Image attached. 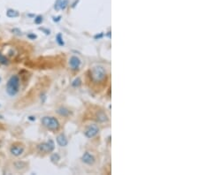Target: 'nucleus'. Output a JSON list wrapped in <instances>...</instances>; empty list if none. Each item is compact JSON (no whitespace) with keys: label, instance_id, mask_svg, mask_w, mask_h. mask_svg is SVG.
<instances>
[{"label":"nucleus","instance_id":"21","mask_svg":"<svg viewBox=\"0 0 199 175\" xmlns=\"http://www.w3.org/2000/svg\"><path fill=\"white\" fill-rule=\"evenodd\" d=\"M102 36H103V34H100L99 36H98V35H97V36H95V39H99V38H101Z\"/></svg>","mask_w":199,"mask_h":175},{"label":"nucleus","instance_id":"17","mask_svg":"<svg viewBox=\"0 0 199 175\" xmlns=\"http://www.w3.org/2000/svg\"><path fill=\"white\" fill-rule=\"evenodd\" d=\"M59 159H60V157H59V155L58 153H55L53 155H52V157H51V160H52L53 163L58 162Z\"/></svg>","mask_w":199,"mask_h":175},{"label":"nucleus","instance_id":"3","mask_svg":"<svg viewBox=\"0 0 199 175\" xmlns=\"http://www.w3.org/2000/svg\"><path fill=\"white\" fill-rule=\"evenodd\" d=\"M42 124L47 129L52 131H57L59 129V122L54 117H49L45 116L42 119Z\"/></svg>","mask_w":199,"mask_h":175},{"label":"nucleus","instance_id":"11","mask_svg":"<svg viewBox=\"0 0 199 175\" xmlns=\"http://www.w3.org/2000/svg\"><path fill=\"white\" fill-rule=\"evenodd\" d=\"M97 120L98 122H105L107 120V116L106 114L103 112V111H100L99 112L97 115Z\"/></svg>","mask_w":199,"mask_h":175},{"label":"nucleus","instance_id":"20","mask_svg":"<svg viewBox=\"0 0 199 175\" xmlns=\"http://www.w3.org/2000/svg\"><path fill=\"white\" fill-rule=\"evenodd\" d=\"M40 29H41V30L44 31L46 35H50V30H47V29H41V28H40Z\"/></svg>","mask_w":199,"mask_h":175},{"label":"nucleus","instance_id":"9","mask_svg":"<svg viewBox=\"0 0 199 175\" xmlns=\"http://www.w3.org/2000/svg\"><path fill=\"white\" fill-rule=\"evenodd\" d=\"M57 143L60 147H66L68 144V140L64 134H60L59 136L57 137Z\"/></svg>","mask_w":199,"mask_h":175},{"label":"nucleus","instance_id":"5","mask_svg":"<svg viewBox=\"0 0 199 175\" xmlns=\"http://www.w3.org/2000/svg\"><path fill=\"white\" fill-rule=\"evenodd\" d=\"M98 132H99L98 126L96 124H92V125H90L85 130V136L87 138H93L98 134Z\"/></svg>","mask_w":199,"mask_h":175},{"label":"nucleus","instance_id":"23","mask_svg":"<svg viewBox=\"0 0 199 175\" xmlns=\"http://www.w3.org/2000/svg\"><path fill=\"white\" fill-rule=\"evenodd\" d=\"M29 119L30 120H36V118H35V117H32V116H30Z\"/></svg>","mask_w":199,"mask_h":175},{"label":"nucleus","instance_id":"13","mask_svg":"<svg viewBox=\"0 0 199 175\" xmlns=\"http://www.w3.org/2000/svg\"><path fill=\"white\" fill-rule=\"evenodd\" d=\"M57 112L59 115L63 116V117H67L69 115V113H70V112H69L67 109H66V108H59V109L57 111Z\"/></svg>","mask_w":199,"mask_h":175},{"label":"nucleus","instance_id":"8","mask_svg":"<svg viewBox=\"0 0 199 175\" xmlns=\"http://www.w3.org/2000/svg\"><path fill=\"white\" fill-rule=\"evenodd\" d=\"M10 151L11 153L13 155V156H15V157H19V156H21L23 152H24V148L21 147V146H12L11 147V149H10Z\"/></svg>","mask_w":199,"mask_h":175},{"label":"nucleus","instance_id":"14","mask_svg":"<svg viewBox=\"0 0 199 175\" xmlns=\"http://www.w3.org/2000/svg\"><path fill=\"white\" fill-rule=\"evenodd\" d=\"M8 64H9V60H8L7 58H6L5 55L0 53V65H2V66H6Z\"/></svg>","mask_w":199,"mask_h":175},{"label":"nucleus","instance_id":"1","mask_svg":"<svg viewBox=\"0 0 199 175\" xmlns=\"http://www.w3.org/2000/svg\"><path fill=\"white\" fill-rule=\"evenodd\" d=\"M20 78L18 75H12L6 83V92L10 97H14L20 89Z\"/></svg>","mask_w":199,"mask_h":175},{"label":"nucleus","instance_id":"19","mask_svg":"<svg viewBox=\"0 0 199 175\" xmlns=\"http://www.w3.org/2000/svg\"><path fill=\"white\" fill-rule=\"evenodd\" d=\"M28 37L31 40H35V39L36 38V35H34V34H29L28 35Z\"/></svg>","mask_w":199,"mask_h":175},{"label":"nucleus","instance_id":"2","mask_svg":"<svg viewBox=\"0 0 199 175\" xmlns=\"http://www.w3.org/2000/svg\"><path fill=\"white\" fill-rule=\"evenodd\" d=\"M90 78L94 82H101L106 78V71L102 66L94 67L90 71Z\"/></svg>","mask_w":199,"mask_h":175},{"label":"nucleus","instance_id":"7","mask_svg":"<svg viewBox=\"0 0 199 175\" xmlns=\"http://www.w3.org/2000/svg\"><path fill=\"white\" fill-rule=\"evenodd\" d=\"M82 161L85 163L86 165H93L94 163H95V157L90 154V152H85L83 155H82Z\"/></svg>","mask_w":199,"mask_h":175},{"label":"nucleus","instance_id":"18","mask_svg":"<svg viewBox=\"0 0 199 175\" xmlns=\"http://www.w3.org/2000/svg\"><path fill=\"white\" fill-rule=\"evenodd\" d=\"M42 22H43V16L41 15L36 16V19H35V23L37 24V25H40Z\"/></svg>","mask_w":199,"mask_h":175},{"label":"nucleus","instance_id":"10","mask_svg":"<svg viewBox=\"0 0 199 175\" xmlns=\"http://www.w3.org/2000/svg\"><path fill=\"white\" fill-rule=\"evenodd\" d=\"M67 4H68V1L67 0H57L56 2V5H55V9L57 11L59 10H65L66 7L67 6Z\"/></svg>","mask_w":199,"mask_h":175},{"label":"nucleus","instance_id":"22","mask_svg":"<svg viewBox=\"0 0 199 175\" xmlns=\"http://www.w3.org/2000/svg\"><path fill=\"white\" fill-rule=\"evenodd\" d=\"M60 18H61L60 16H59V17H57V18H53L54 21H59L60 20Z\"/></svg>","mask_w":199,"mask_h":175},{"label":"nucleus","instance_id":"24","mask_svg":"<svg viewBox=\"0 0 199 175\" xmlns=\"http://www.w3.org/2000/svg\"><path fill=\"white\" fill-rule=\"evenodd\" d=\"M2 119H4V117H3V115L0 114V120H2Z\"/></svg>","mask_w":199,"mask_h":175},{"label":"nucleus","instance_id":"16","mask_svg":"<svg viewBox=\"0 0 199 175\" xmlns=\"http://www.w3.org/2000/svg\"><path fill=\"white\" fill-rule=\"evenodd\" d=\"M82 85V81H81V79L80 78H77L75 79L74 82H73V83H72V86L73 87H75V88H78V87H80Z\"/></svg>","mask_w":199,"mask_h":175},{"label":"nucleus","instance_id":"15","mask_svg":"<svg viewBox=\"0 0 199 175\" xmlns=\"http://www.w3.org/2000/svg\"><path fill=\"white\" fill-rule=\"evenodd\" d=\"M56 41H57V43H58L59 45L63 46L65 44V43H64V41H63V38H62L61 34H58V35H57V36H56Z\"/></svg>","mask_w":199,"mask_h":175},{"label":"nucleus","instance_id":"4","mask_svg":"<svg viewBox=\"0 0 199 175\" xmlns=\"http://www.w3.org/2000/svg\"><path fill=\"white\" fill-rule=\"evenodd\" d=\"M54 149H55V144L52 140H49L46 143H43L37 145V150L39 152L44 153V154L52 153L54 150Z\"/></svg>","mask_w":199,"mask_h":175},{"label":"nucleus","instance_id":"6","mask_svg":"<svg viewBox=\"0 0 199 175\" xmlns=\"http://www.w3.org/2000/svg\"><path fill=\"white\" fill-rule=\"evenodd\" d=\"M82 61L76 56H72L69 59V66L72 70H79Z\"/></svg>","mask_w":199,"mask_h":175},{"label":"nucleus","instance_id":"12","mask_svg":"<svg viewBox=\"0 0 199 175\" xmlns=\"http://www.w3.org/2000/svg\"><path fill=\"white\" fill-rule=\"evenodd\" d=\"M19 15H20L19 12L16 10H13V9H8L7 12H6V16L9 18H16Z\"/></svg>","mask_w":199,"mask_h":175}]
</instances>
